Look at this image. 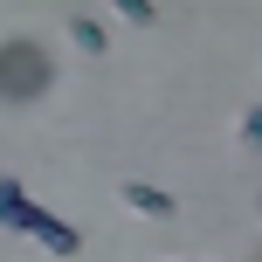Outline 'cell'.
<instances>
[{
  "label": "cell",
  "instance_id": "6da1fadb",
  "mask_svg": "<svg viewBox=\"0 0 262 262\" xmlns=\"http://www.w3.org/2000/svg\"><path fill=\"white\" fill-rule=\"evenodd\" d=\"M0 228H7V235L41 242V249L62 255V262H69V255H83V228H76V221H62V214H49L21 180H0Z\"/></svg>",
  "mask_w": 262,
  "mask_h": 262
},
{
  "label": "cell",
  "instance_id": "7a4b0ae2",
  "mask_svg": "<svg viewBox=\"0 0 262 262\" xmlns=\"http://www.w3.org/2000/svg\"><path fill=\"white\" fill-rule=\"evenodd\" d=\"M49 55L35 49V41H7V49H0V97H7V104H28V97H41L49 90Z\"/></svg>",
  "mask_w": 262,
  "mask_h": 262
},
{
  "label": "cell",
  "instance_id": "3957f363",
  "mask_svg": "<svg viewBox=\"0 0 262 262\" xmlns=\"http://www.w3.org/2000/svg\"><path fill=\"white\" fill-rule=\"evenodd\" d=\"M118 200H124L131 214H145V221H172V193H166V186H152V180H124Z\"/></svg>",
  "mask_w": 262,
  "mask_h": 262
},
{
  "label": "cell",
  "instance_id": "277c9868",
  "mask_svg": "<svg viewBox=\"0 0 262 262\" xmlns=\"http://www.w3.org/2000/svg\"><path fill=\"white\" fill-rule=\"evenodd\" d=\"M62 35L76 41V49L90 55V62H97V55L111 49V35H104V21H97V14H69V21H62Z\"/></svg>",
  "mask_w": 262,
  "mask_h": 262
},
{
  "label": "cell",
  "instance_id": "5b68a950",
  "mask_svg": "<svg viewBox=\"0 0 262 262\" xmlns=\"http://www.w3.org/2000/svg\"><path fill=\"white\" fill-rule=\"evenodd\" d=\"M111 7H118L131 28H152V21H159V7H152V0H111Z\"/></svg>",
  "mask_w": 262,
  "mask_h": 262
},
{
  "label": "cell",
  "instance_id": "8992f818",
  "mask_svg": "<svg viewBox=\"0 0 262 262\" xmlns=\"http://www.w3.org/2000/svg\"><path fill=\"white\" fill-rule=\"evenodd\" d=\"M242 138H249V145H262V104L249 111V118H242Z\"/></svg>",
  "mask_w": 262,
  "mask_h": 262
}]
</instances>
